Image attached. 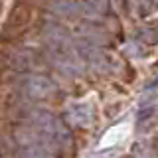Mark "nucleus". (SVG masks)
<instances>
[{
  "label": "nucleus",
  "mask_w": 158,
  "mask_h": 158,
  "mask_svg": "<svg viewBox=\"0 0 158 158\" xmlns=\"http://www.w3.org/2000/svg\"><path fill=\"white\" fill-rule=\"evenodd\" d=\"M32 20H34V6L30 4V0H18L16 6L10 10L6 22L2 26L0 40L6 44L14 42V40H20L30 30Z\"/></svg>",
  "instance_id": "f257e3e1"
}]
</instances>
